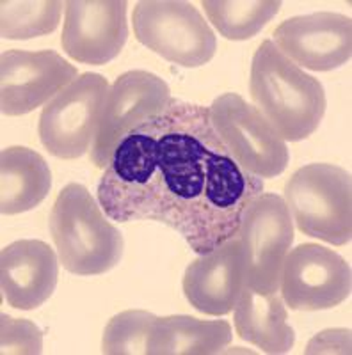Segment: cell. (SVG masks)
Listing matches in <instances>:
<instances>
[{
  "label": "cell",
  "instance_id": "cell-10",
  "mask_svg": "<svg viewBox=\"0 0 352 355\" xmlns=\"http://www.w3.org/2000/svg\"><path fill=\"white\" fill-rule=\"evenodd\" d=\"M351 266L333 249L301 243L288 250L280 293L292 311L333 309L351 295Z\"/></svg>",
  "mask_w": 352,
  "mask_h": 355
},
{
  "label": "cell",
  "instance_id": "cell-16",
  "mask_svg": "<svg viewBox=\"0 0 352 355\" xmlns=\"http://www.w3.org/2000/svg\"><path fill=\"white\" fill-rule=\"evenodd\" d=\"M288 311L281 293H258L244 286L235 304V331L240 339L265 354L280 355L292 350L296 332L287 323Z\"/></svg>",
  "mask_w": 352,
  "mask_h": 355
},
{
  "label": "cell",
  "instance_id": "cell-19",
  "mask_svg": "<svg viewBox=\"0 0 352 355\" xmlns=\"http://www.w3.org/2000/svg\"><path fill=\"white\" fill-rule=\"evenodd\" d=\"M201 6L221 36L231 41L255 37L281 9L276 0H203Z\"/></svg>",
  "mask_w": 352,
  "mask_h": 355
},
{
  "label": "cell",
  "instance_id": "cell-2",
  "mask_svg": "<svg viewBox=\"0 0 352 355\" xmlns=\"http://www.w3.org/2000/svg\"><path fill=\"white\" fill-rule=\"evenodd\" d=\"M253 103L285 142L308 139L326 114V93L319 78L283 55L272 40L255 52L249 78Z\"/></svg>",
  "mask_w": 352,
  "mask_h": 355
},
{
  "label": "cell",
  "instance_id": "cell-4",
  "mask_svg": "<svg viewBox=\"0 0 352 355\" xmlns=\"http://www.w3.org/2000/svg\"><path fill=\"white\" fill-rule=\"evenodd\" d=\"M285 202L301 233L331 245L352 239L351 173L333 164H310L285 185Z\"/></svg>",
  "mask_w": 352,
  "mask_h": 355
},
{
  "label": "cell",
  "instance_id": "cell-17",
  "mask_svg": "<svg viewBox=\"0 0 352 355\" xmlns=\"http://www.w3.org/2000/svg\"><path fill=\"white\" fill-rule=\"evenodd\" d=\"M52 173L36 151L12 146L0 155V211L17 215L33 210L49 196Z\"/></svg>",
  "mask_w": 352,
  "mask_h": 355
},
{
  "label": "cell",
  "instance_id": "cell-13",
  "mask_svg": "<svg viewBox=\"0 0 352 355\" xmlns=\"http://www.w3.org/2000/svg\"><path fill=\"white\" fill-rule=\"evenodd\" d=\"M274 44L294 64L331 71L351 61L352 21L338 12H313L285 20L274 31Z\"/></svg>",
  "mask_w": 352,
  "mask_h": 355
},
{
  "label": "cell",
  "instance_id": "cell-15",
  "mask_svg": "<svg viewBox=\"0 0 352 355\" xmlns=\"http://www.w3.org/2000/svg\"><path fill=\"white\" fill-rule=\"evenodd\" d=\"M59 279V259L49 243L18 240L2 249V293L15 309L33 311L52 297Z\"/></svg>",
  "mask_w": 352,
  "mask_h": 355
},
{
  "label": "cell",
  "instance_id": "cell-6",
  "mask_svg": "<svg viewBox=\"0 0 352 355\" xmlns=\"http://www.w3.org/2000/svg\"><path fill=\"white\" fill-rule=\"evenodd\" d=\"M246 286L258 293L280 291L281 270L294 243V220L281 196L260 194L244 208L237 231Z\"/></svg>",
  "mask_w": 352,
  "mask_h": 355
},
{
  "label": "cell",
  "instance_id": "cell-8",
  "mask_svg": "<svg viewBox=\"0 0 352 355\" xmlns=\"http://www.w3.org/2000/svg\"><path fill=\"white\" fill-rule=\"evenodd\" d=\"M109 82L98 73H82L43 107L40 116L41 144L62 160L81 158L94 141Z\"/></svg>",
  "mask_w": 352,
  "mask_h": 355
},
{
  "label": "cell",
  "instance_id": "cell-11",
  "mask_svg": "<svg viewBox=\"0 0 352 355\" xmlns=\"http://www.w3.org/2000/svg\"><path fill=\"white\" fill-rule=\"evenodd\" d=\"M78 77L77 68L52 50H8L0 59V94L4 116H24L47 105Z\"/></svg>",
  "mask_w": 352,
  "mask_h": 355
},
{
  "label": "cell",
  "instance_id": "cell-20",
  "mask_svg": "<svg viewBox=\"0 0 352 355\" xmlns=\"http://www.w3.org/2000/svg\"><path fill=\"white\" fill-rule=\"evenodd\" d=\"M59 0H4L0 2V34L4 40H33L53 33L61 21Z\"/></svg>",
  "mask_w": 352,
  "mask_h": 355
},
{
  "label": "cell",
  "instance_id": "cell-3",
  "mask_svg": "<svg viewBox=\"0 0 352 355\" xmlns=\"http://www.w3.org/2000/svg\"><path fill=\"white\" fill-rule=\"evenodd\" d=\"M50 233L59 263L75 275H101L121 261L123 234L81 183H68L59 192L50 214Z\"/></svg>",
  "mask_w": 352,
  "mask_h": 355
},
{
  "label": "cell",
  "instance_id": "cell-14",
  "mask_svg": "<svg viewBox=\"0 0 352 355\" xmlns=\"http://www.w3.org/2000/svg\"><path fill=\"white\" fill-rule=\"evenodd\" d=\"M244 286L242 247L237 234L207 254H199L183 275L187 302L203 315L224 316L231 313Z\"/></svg>",
  "mask_w": 352,
  "mask_h": 355
},
{
  "label": "cell",
  "instance_id": "cell-1",
  "mask_svg": "<svg viewBox=\"0 0 352 355\" xmlns=\"http://www.w3.org/2000/svg\"><path fill=\"white\" fill-rule=\"evenodd\" d=\"M260 194L263 180L235 162L208 107L174 98L119 141L98 183L107 217L166 224L196 254L235 236Z\"/></svg>",
  "mask_w": 352,
  "mask_h": 355
},
{
  "label": "cell",
  "instance_id": "cell-5",
  "mask_svg": "<svg viewBox=\"0 0 352 355\" xmlns=\"http://www.w3.org/2000/svg\"><path fill=\"white\" fill-rule=\"evenodd\" d=\"M132 21L139 43L173 64L199 68L215 55L217 37L190 2L142 0Z\"/></svg>",
  "mask_w": 352,
  "mask_h": 355
},
{
  "label": "cell",
  "instance_id": "cell-9",
  "mask_svg": "<svg viewBox=\"0 0 352 355\" xmlns=\"http://www.w3.org/2000/svg\"><path fill=\"white\" fill-rule=\"evenodd\" d=\"M171 101L169 85L155 73L132 69L116 78L101 107L91 146V162L106 169L126 133L162 112Z\"/></svg>",
  "mask_w": 352,
  "mask_h": 355
},
{
  "label": "cell",
  "instance_id": "cell-18",
  "mask_svg": "<svg viewBox=\"0 0 352 355\" xmlns=\"http://www.w3.org/2000/svg\"><path fill=\"white\" fill-rule=\"evenodd\" d=\"M231 343V327L224 320H198L174 315L151 323L146 355H212Z\"/></svg>",
  "mask_w": 352,
  "mask_h": 355
},
{
  "label": "cell",
  "instance_id": "cell-12",
  "mask_svg": "<svg viewBox=\"0 0 352 355\" xmlns=\"http://www.w3.org/2000/svg\"><path fill=\"white\" fill-rule=\"evenodd\" d=\"M65 8L61 44L66 55L94 66L107 64L119 55L128 40L126 2L69 0Z\"/></svg>",
  "mask_w": 352,
  "mask_h": 355
},
{
  "label": "cell",
  "instance_id": "cell-21",
  "mask_svg": "<svg viewBox=\"0 0 352 355\" xmlns=\"http://www.w3.org/2000/svg\"><path fill=\"white\" fill-rule=\"evenodd\" d=\"M155 315L148 311H123L109 320L101 352L107 355H146V343Z\"/></svg>",
  "mask_w": 352,
  "mask_h": 355
},
{
  "label": "cell",
  "instance_id": "cell-7",
  "mask_svg": "<svg viewBox=\"0 0 352 355\" xmlns=\"http://www.w3.org/2000/svg\"><path fill=\"white\" fill-rule=\"evenodd\" d=\"M208 112L219 139L244 171L258 178H276L287 169V142L242 96L226 93L215 98Z\"/></svg>",
  "mask_w": 352,
  "mask_h": 355
},
{
  "label": "cell",
  "instance_id": "cell-22",
  "mask_svg": "<svg viewBox=\"0 0 352 355\" xmlns=\"http://www.w3.org/2000/svg\"><path fill=\"white\" fill-rule=\"evenodd\" d=\"M43 334L28 320L2 315V354H41Z\"/></svg>",
  "mask_w": 352,
  "mask_h": 355
}]
</instances>
